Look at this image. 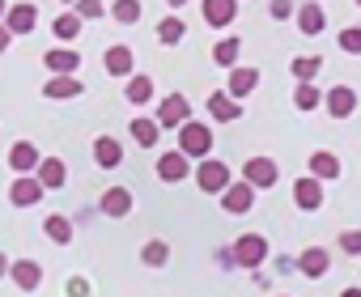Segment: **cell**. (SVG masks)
Returning <instances> with one entry per match:
<instances>
[{
  "instance_id": "cell-1",
  "label": "cell",
  "mask_w": 361,
  "mask_h": 297,
  "mask_svg": "<svg viewBox=\"0 0 361 297\" xmlns=\"http://www.w3.org/2000/svg\"><path fill=\"white\" fill-rule=\"evenodd\" d=\"M209 148H213V127H209V123L188 119L183 127H178V153H188V158H209Z\"/></svg>"
},
{
  "instance_id": "cell-2",
  "label": "cell",
  "mask_w": 361,
  "mask_h": 297,
  "mask_svg": "<svg viewBox=\"0 0 361 297\" xmlns=\"http://www.w3.org/2000/svg\"><path fill=\"white\" fill-rule=\"evenodd\" d=\"M196 187H200V191L221 196V191L230 187V166H226V162H217V158H200V166H196Z\"/></svg>"
},
{
  "instance_id": "cell-3",
  "label": "cell",
  "mask_w": 361,
  "mask_h": 297,
  "mask_svg": "<svg viewBox=\"0 0 361 297\" xmlns=\"http://www.w3.org/2000/svg\"><path fill=\"white\" fill-rule=\"evenodd\" d=\"M234 259H238V267H259L264 259H268V238H259V234H243L238 242H234V251H230Z\"/></svg>"
},
{
  "instance_id": "cell-4",
  "label": "cell",
  "mask_w": 361,
  "mask_h": 297,
  "mask_svg": "<svg viewBox=\"0 0 361 297\" xmlns=\"http://www.w3.org/2000/svg\"><path fill=\"white\" fill-rule=\"evenodd\" d=\"M188 119H192V106H188L183 94L161 98V106H157V127H183Z\"/></svg>"
},
{
  "instance_id": "cell-5",
  "label": "cell",
  "mask_w": 361,
  "mask_h": 297,
  "mask_svg": "<svg viewBox=\"0 0 361 297\" xmlns=\"http://www.w3.org/2000/svg\"><path fill=\"white\" fill-rule=\"evenodd\" d=\"M43 196H47V187H43L35 175H18V179H13V187H9L13 208H30V204H39Z\"/></svg>"
},
{
  "instance_id": "cell-6",
  "label": "cell",
  "mask_w": 361,
  "mask_h": 297,
  "mask_svg": "<svg viewBox=\"0 0 361 297\" xmlns=\"http://www.w3.org/2000/svg\"><path fill=\"white\" fill-rule=\"evenodd\" d=\"M243 179H247L251 187H272V183L281 179V170H276V162H272V158H247Z\"/></svg>"
},
{
  "instance_id": "cell-7",
  "label": "cell",
  "mask_w": 361,
  "mask_h": 297,
  "mask_svg": "<svg viewBox=\"0 0 361 297\" xmlns=\"http://www.w3.org/2000/svg\"><path fill=\"white\" fill-rule=\"evenodd\" d=\"M200 13H204V22L209 26H230L234 18H238V0H200Z\"/></svg>"
},
{
  "instance_id": "cell-8",
  "label": "cell",
  "mask_w": 361,
  "mask_h": 297,
  "mask_svg": "<svg viewBox=\"0 0 361 297\" xmlns=\"http://www.w3.org/2000/svg\"><path fill=\"white\" fill-rule=\"evenodd\" d=\"M35 22H39V5H30V0H22V5H9V13H5V26H9L13 34H30Z\"/></svg>"
},
{
  "instance_id": "cell-9",
  "label": "cell",
  "mask_w": 361,
  "mask_h": 297,
  "mask_svg": "<svg viewBox=\"0 0 361 297\" xmlns=\"http://www.w3.org/2000/svg\"><path fill=\"white\" fill-rule=\"evenodd\" d=\"M293 204L306 208V213H314V208L323 204V179H314V175H310V179H298V183H293Z\"/></svg>"
},
{
  "instance_id": "cell-10",
  "label": "cell",
  "mask_w": 361,
  "mask_h": 297,
  "mask_svg": "<svg viewBox=\"0 0 361 297\" xmlns=\"http://www.w3.org/2000/svg\"><path fill=\"white\" fill-rule=\"evenodd\" d=\"M98 213L102 217H128L132 213V191L128 187H106L102 200H98Z\"/></svg>"
},
{
  "instance_id": "cell-11",
  "label": "cell",
  "mask_w": 361,
  "mask_h": 297,
  "mask_svg": "<svg viewBox=\"0 0 361 297\" xmlns=\"http://www.w3.org/2000/svg\"><path fill=\"white\" fill-rule=\"evenodd\" d=\"M9 276H13V284H18L22 293H35V289L43 284V267H39L35 259H18V263H9Z\"/></svg>"
},
{
  "instance_id": "cell-12",
  "label": "cell",
  "mask_w": 361,
  "mask_h": 297,
  "mask_svg": "<svg viewBox=\"0 0 361 297\" xmlns=\"http://www.w3.org/2000/svg\"><path fill=\"white\" fill-rule=\"evenodd\" d=\"M39 162H43V158H39V148H35L30 140H18V144L9 148V166H13L18 175H35Z\"/></svg>"
},
{
  "instance_id": "cell-13",
  "label": "cell",
  "mask_w": 361,
  "mask_h": 297,
  "mask_svg": "<svg viewBox=\"0 0 361 297\" xmlns=\"http://www.w3.org/2000/svg\"><path fill=\"white\" fill-rule=\"evenodd\" d=\"M255 85H259V72H255V68H238V64H234V68H230V85H226V94L243 102V98H251V94H255Z\"/></svg>"
},
{
  "instance_id": "cell-14",
  "label": "cell",
  "mask_w": 361,
  "mask_h": 297,
  "mask_svg": "<svg viewBox=\"0 0 361 297\" xmlns=\"http://www.w3.org/2000/svg\"><path fill=\"white\" fill-rule=\"evenodd\" d=\"M81 89H85V85H81L73 72H51V81L43 85V94L56 98V102H64V98H81Z\"/></svg>"
},
{
  "instance_id": "cell-15",
  "label": "cell",
  "mask_w": 361,
  "mask_h": 297,
  "mask_svg": "<svg viewBox=\"0 0 361 297\" xmlns=\"http://www.w3.org/2000/svg\"><path fill=\"white\" fill-rule=\"evenodd\" d=\"M323 102H327V115H331V119H348V115L357 110V94H353L348 85L327 89V98H323Z\"/></svg>"
},
{
  "instance_id": "cell-16",
  "label": "cell",
  "mask_w": 361,
  "mask_h": 297,
  "mask_svg": "<svg viewBox=\"0 0 361 297\" xmlns=\"http://www.w3.org/2000/svg\"><path fill=\"white\" fill-rule=\"evenodd\" d=\"M251 204H255V187H251L247 179H243L238 187H226V191H221V208H226V213H251Z\"/></svg>"
},
{
  "instance_id": "cell-17",
  "label": "cell",
  "mask_w": 361,
  "mask_h": 297,
  "mask_svg": "<svg viewBox=\"0 0 361 297\" xmlns=\"http://www.w3.org/2000/svg\"><path fill=\"white\" fill-rule=\"evenodd\" d=\"M94 162H98L102 170H115V166L123 162V148H119L115 136H98V140H94Z\"/></svg>"
},
{
  "instance_id": "cell-18",
  "label": "cell",
  "mask_w": 361,
  "mask_h": 297,
  "mask_svg": "<svg viewBox=\"0 0 361 297\" xmlns=\"http://www.w3.org/2000/svg\"><path fill=\"white\" fill-rule=\"evenodd\" d=\"M35 179H39L47 191H56V187H64V183H68V170H64V162H60V158H43V162H39V170H35Z\"/></svg>"
},
{
  "instance_id": "cell-19",
  "label": "cell",
  "mask_w": 361,
  "mask_h": 297,
  "mask_svg": "<svg viewBox=\"0 0 361 297\" xmlns=\"http://www.w3.org/2000/svg\"><path fill=\"white\" fill-rule=\"evenodd\" d=\"M157 179L183 183L188 179V153H166V158H157Z\"/></svg>"
},
{
  "instance_id": "cell-20",
  "label": "cell",
  "mask_w": 361,
  "mask_h": 297,
  "mask_svg": "<svg viewBox=\"0 0 361 297\" xmlns=\"http://www.w3.org/2000/svg\"><path fill=\"white\" fill-rule=\"evenodd\" d=\"M209 115H213V119H221V123H234V119L243 115V102H238V98H230V94L221 89V94H213V98H209Z\"/></svg>"
},
{
  "instance_id": "cell-21",
  "label": "cell",
  "mask_w": 361,
  "mask_h": 297,
  "mask_svg": "<svg viewBox=\"0 0 361 297\" xmlns=\"http://www.w3.org/2000/svg\"><path fill=\"white\" fill-rule=\"evenodd\" d=\"M43 64H47L51 72H77V68H81V56H77L73 47H56V51L43 56Z\"/></svg>"
},
{
  "instance_id": "cell-22",
  "label": "cell",
  "mask_w": 361,
  "mask_h": 297,
  "mask_svg": "<svg viewBox=\"0 0 361 297\" xmlns=\"http://www.w3.org/2000/svg\"><path fill=\"white\" fill-rule=\"evenodd\" d=\"M132 47H123V43H115L111 51H106V72L111 77H132Z\"/></svg>"
},
{
  "instance_id": "cell-23",
  "label": "cell",
  "mask_w": 361,
  "mask_h": 297,
  "mask_svg": "<svg viewBox=\"0 0 361 297\" xmlns=\"http://www.w3.org/2000/svg\"><path fill=\"white\" fill-rule=\"evenodd\" d=\"M327 267H331V259H327L323 246H310V251H302V259H298V272H302V276H323Z\"/></svg>"
},
{
  "instance_id": "cell-24",
  "label": "cell",
  "mask_w": 361,
  "mask_h": 297,
  "mask_svg": "<svg viewBox=\"0 0 361 297\" xmlns=\"http://www.w3.org/2000/svg\"><path fill=\"white\" fill-rule=\"evenodd\" d=\"M323 26H327V18H323V9L314 5V0L298 9V30L302 34H323Z\"/></svg>"
},
{
  "instance_id": "cell-25",
  "label": "cell",
  "mask_w": 361,
  "mask_h": 297,
  "mask_svg": "<svg viewBox=\"0 0 361 297\" xmlns=\"http://www.w3.org/2000/svg\"><path fill=\"white\" fill-rule=\"evenodd\" d=\"M310 175L314 179H340V158L327 153V148H319V153L310 158Z\"/></svg>"
},
{
  "instance_id": "cell-26",
  "label": "cell",
  "mask_w": 361,
  "mask_h": 297,
  "mask_svg": "<svg viewBox=\"0 0 361 297\" xmlns=\"http://www.w3.org/2000/svg\"><path fill=\"white\" fill-rule=\"evenodd\" d=\"M43 229H47V238H51V242H60V246H68V242H73V221H68L64 213H51V217L43 221Z\"/></svg>"
},
{
  "instance_id": "cell-27",
  "label": "cell",
  "mask_w": 361,
  "mask_h": 297,
  "mask_svg": "<svg viewBox=\"0 0 361 297\" xmlns=\"http://www.w3.org/2000/svg\"><path fill=\"white\" fill-rule=\"evenodd\" d=\"M128 127H132V140H136L140 148H153V144H157V132H161L157 119H132Z\"/></svg>"
},
{
  "instance_id": "cell-28",
  "label": "cell",
  "mask_w": 361,
  "mask_h": 297,
  "mask_svg": "<svg viewBox=\"0 0 361 297\" xmlns=\"http://www.w3.org/2000/svg\"><path fill=\"white\" fill-rule=\"evenodd\" d=\"M238 56H243V39H221V43L213 47V60H217L221 68H234Z\"/></svg>"
},
{
  "instance_id": "cell-29",
  "label": "cell",
  "mask_w": 361,
  "mask_h": 297,
  "mask_svg": "<svg viewBox=\"0 0 361 297\" xmlns=\"http://www.w3.org/2000/svg\"><path fill=\"white\" fill-rule=\"evenodd\" d=\"M123 94H128V102H136V106H140V102H149V98H153V81H149L145 72H136V77H128V89H123Z\"/></svg>"
},
{
  "instance_id": "cell-30",
  "label": "cell",
  "mask_w": 361,
  "mask_h": 297,
  "mask_svg": "<svg viewBox=\"0 0 361 297\" xmlns=\"http://www.w3.org/2000/svg\"><path fill=\"white\" fill-rule=\"evenodd\" d=\"M319 102H323V94H319L310 81H298V89H293V106H298V110H314Z\"/></svg>"
},
{
  "instance_id": "cell-31",
  "label": "cell",
  "mask_w": 361,
  "mask_h": 297,
  "mask_svg": "<svg viewBox=\"0 0 361 297\" xmlns=\"http://www.w3.org/2000/svg\"><path fill=\"white\" fill-rule=\"evenodd\" d=\"M111 18H115L119 26H136V18H140V0H115V5H111Z\"/></svg>"
},
{
  "instance_id": "cell-32",
  "label": "cell",
  "mask_w": 361,
  "mask_h": 297,
  "mask_svg": "<svg viewBox=\"0 0 361 297\" xmlns=\"http://www.w3.org/2000/svg\"><path fill=\"white\" fill-rule=\"evenodd\" d=\"M319 68H323V60H319V56H298V60L289 64V72H293L298 81H310V77H314Z\"/></svg>"
},
{
  "instance_id": "cell-33",
  "label": "cell",
  "mask_w": 361,
  "mask_h": 297,
  "mask_svg": "<svg viewBox=\"0 0 361 297\" xmlns=\"http://www.w3.org/2000/svg\"><path fill=\"white\" fill-rule=\"evenodd\" d=\"M56 34L73 43V39L81 34V18H77V13H60V18H56Z\"/></svg>"
},
{
  "instance_id": "cell-34",
  "label": "cell",
  "mask_w": 361,
  "mask_h": 297,
  "mask_svg": "<svg viewBox=\"0 0 361 297\" xmlns=\"http://www.w3.org/2000/svg\"><path fill=\"white\" fill-rule=\"evenodd\" d=\"M140 259H145L149 267H161V263L170 259V246H166V242H145V251H140Z\"/></svg>"
},
{
  "instance_id": "cell-35",
  "label": "cell",
  "mask_w": 361,
  "mask_h": 297,
  "mask_svg": "<svg viewBox=\"0 0 361 297\" xmlns=\"http://www.w3.org/2000/svg\"><path fill=\"white\" fill-rule=\"evenodd\" d=\"M178 39H183V22H178V18H166V22L157 26V43H178Z\"/></svg>"
},
{
  "instance_id": "cell-36",
  "label": "cell",
  "mask_w": 361,
  "mask_h": 297,
  "mask_svg": "<svg viewBox=\"0 0 361 297\" xmlns=\"http://www.w3.org/2000/svg\"><path fill=\"white\" fill-rule=\"evenodd\" d=\"M340 51H348V56H361V26H348V30H340Z\"/></svg>"
},
{
  "instance_id": "cell-37",
  "label": "cell",
  "mask_w": 361,
  "mask_h": 297,
  "mask_svg": "<svg viewBox=\"0 0 361 297\" xmlns=\"http://www.w3.org/2000/svg\"><path fill=\"white\" fill-rule=\"evenodd\" d=\"M102 0H77V18H102Z\"/></svg>"
},
{
  "instance_id": "cell-38",
  "label": "cell",
  "mask_w": 361,
  "mask_h": 297,
  "mask_svg": "<svg viewBox=\"0 0 361 297\" xmlns=\"http://www.w3.org/2000/svg\"><path fill=\"white\" fill-rule=\"evenodd\" d=\"M340 251H348V255H361V229H348V234H340Z\"/></svg>"
},
{
  "instance_id": "cell-39",
  "label": "cell",
  "mask_w": 361,
  "mask_h": 297,
  "mask_svg": "<svg viewBox=\"0 0 361 297\" xmlns=\"http://www.w3.org/2000/svg\"><path fill=\"white\" fill-rule=\"evenodd\" d=\"M268 9H272V18H289V13H293V5H289V0H272Z\"/></svg>"
},
{
  "instance_id": "cell-40",
  "label": "cell",
  "mask_w": 361,
  "mask_h": 297,
  "mask_svg": "<svg viewBox=\"0 0 361 297\" xmlns=\"http://www.w3.org/2000/svg\"><path fill=\"white\" fill-rule=\"evenodd\" d=\"M9 43H13V30H9L5 22H0V56H5V51H9Z\"/></svg>"
},
{
  "instance_id": "cell-41",
  "label": "cell",
  "mask_w": 361,
  "mask_h": 297,
  "mask_svg": "<svg viewBox=\"0 0 361 297\" xmlns=\"http://www.w3.org/2000/svg\"><path fill=\"white\" fill-rule=\"evenodd\" d=\"M9 272V255H0V276H5Z\"/></svg>"
},
{
  "instance_id": "cell-42",
  "label": "cell",
  "mask_w": 361,
  "mask_h": 297,
  "mask_svg": "<svg viewBox=\"0 0 361 297\" xmlns=\"http://www.w3.org/2000/svg\"><path fill=\"white\" fill-rule=\"evenodd\" d=\"M340 297H361V289H344V293H340Z\"/></svg>"
},
{
  "instance_id": "cell-43",
  "label": "cell",
  "mask_w": 361,
  "mask_h": 297,
  "mask_svg": "<svg viewBox=\"0 0 361 297\" xmlns=\"http://www.w3.org/2000/svg\"><path fill=\"white\" fill-rule=\"evenodd\" d=\"M166 5H170V9H178V5H188V0H166Z\"/></svg>"
},
{
  "instance_id": "cell-44",
  "label": "cell",
  "mask_w": 361,
  "mask_h": 297,
  "mask_svg": "<svg viewBox=\"0 0 361 297\" xmlns=\"http://www.w3.org/2000/svg\"><path fill=\"white\" fill-rule=\"evenodd\" d=\"M5 13H9V5H5V0H0V22H5Z\"/></svg>"
},
{
  "instance_id": "cell-45",
  "label": "cell",
  "mask_w": 361,
  "mask_h": 297,
  "mask_svg": "<svg viewBox=\"0 0 361 297\" xmlns=\"http://www.w3.org/2000/svg\"><path fill=\"white\" fill-rule=\"evenodd\" d=\"M64 5H77V0H64Z\"/></svg>"
},
{
  "instance_id": "cell-46",
  "label": "cell",
  "mask_w": 361,
  "mask_h": 297,
  "mask_svg": "<svg viewBox=\"0 0 361 297\" xmlns=\"http://www.w3.org/2000/svg\"><path fill=\"white\" fill-rule=\"evenodd\" d=\"M357 5H361V0H357Z\"/></svg>"
}]
</instances>
